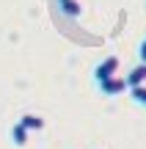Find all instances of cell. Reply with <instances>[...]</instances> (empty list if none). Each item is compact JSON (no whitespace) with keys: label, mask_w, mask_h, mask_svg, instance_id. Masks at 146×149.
<instances>
[{"label":"cell","mask_w":146,"mask_h":149,"mask_svg":"<svg viewBox=\"0 0 146 149\" xmlns=\"http://www.w3.org/2000/svg\"><path fill=\"white\" fill-rule=\"evenodd\" d=\"M130 97L138 102V105L146 108V86H135V88H130Z\"/></svg>","instance_id":"cell-7"},{"label":"cell","mask_w":146,"mask_h":149,"mask_svg":"<svg viewBox=\"0 0 146 149\" xmlns=\"http://www.w3.org/2000/svg\"><path fill=\"white\" fill-rule=\"evenodd\" d=\"M28 133H30V130H28L22 122H17L14 127H11V141H14L17 146H25L28 144Z\"/></svg>","instance_id":"cell-4"},{"label":"cell","mask_w":146,"mask_h":149,"mask_svg":"<svg viewBox=\"0 0 146 149\" xmlns=\"http://www.w3.org/2000/svg\"><path fill=\"white\" fill-rule=\"evenodd\" d=\"M127 83H130V88H135V86H146V64L132 66L130 74H127Z\"/></svg>","instance_id":"cell-3"},{"label":"cell","mask_w":146,"mask_h":149,"mask_svg":"<svg viewBox=\"0 0 146 149\" xmlns=\"http://www.w3.org/2000/svg\"><path fill=\"white\" fill-rule=\"evenodd\" d=\"M58 3H64V0H58Z\"/></svg>","instance_id":"cell-9"},{"label":"cell","mask_w":146,"mask_h":149,"mask_svg":"<svg viewBox=\"0 0 146 149\" xmlns=\"http://www.w3.org/2000/svg\"><path fill=\"white\" fill-rule=\"evenodd\" d=\"M19 122L25 124L28 130H42V127H44V119H42V116H36V113H25Z\"/></svg>","instance_id":"cell-5"},{"label":"cell","mask_w":146,"mask_h":149,"mask_svg":"<svg viewBox=\"0 0 146 149\" xmlns=\"http://www.w3.org/2000/svg\"><path fill=\"white\" fill-rule=\"evenodd\" d=\"M116 72H119V58H116V55H108V58L94 69V80H97V86L105 83V80H110V77H116Z\"/></svg>","instance_id":"cell-1"},{"label":"cell","mask_w":146,"mask_h":149,"mask_svg":"<svg viewBox=\"0 0 146 149\" xmlns=\"http://www.w3.org/2000/svg\"><path fill=\"white\" fill-rule=\"evenodd\" d=\"M130 88V83H127V77H110V80H105V83H99V91H102L105 97H119V94H124V91Z\"/></svg>","instance_id":"cell-2"},{"label":"cell","mask_w":146,"mask_h":149,"mask_svg":"<svg viewBox=\"0 0 146 149\" xmlns=\"http://www.w3.org/2000/svg\"><path fill=\"white\" fill-rule=\"evenodd\" d=\"M61 6V11H64L66 17H80V3H77V0H64V3H58Z\"/></svg>","instance_id":"cell-6"},{"label":"cell","mask_w":146,"mask_h":149,"mask_svg":"<svg viewBox=\"0 0 146 149\" xmlns=\"http://www.w3.org/2000/svg\"><path fill=\"white\" fill-rule=\"evenodd\" d=\"M138 58H141V64H146V39L141 42V47H138Z\"/></svg>","instance_id":"cell-8"}]
</instances>
